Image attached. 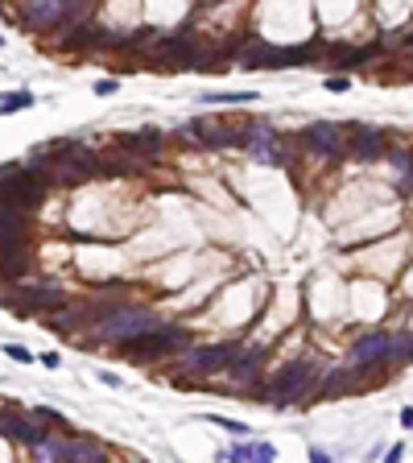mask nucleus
Here are the masks:
<instances>
[{"instance_id": "obj_18", "label": "nucleus", "mask_w": 413, "mask_h": 463, "mask_svg": "<svg viewBox=\"0 0 413 463\" xmlns=\"http://www.w3.org/2000/svg\"><path fill=\"white\" fill-rule=\"evenodd\" d=\"M99 174H141V161L128 153H103L99 157Z\"/></svg>"}, {"instance_id": "obj_5", "label": "nucleus", "mask_w": 413, "mask_h": 463, "mask_svg": "<svg viewBox=\"0 0 413 463\" xmlns=\"http://www.w3.org/2000/svg\"><path fill=\"white\" fill-rule=\"evenodd\" d=\"M232 360H236V344H211V348H194V352L182 360V368H186L190 377H211V373L232 368Z\"/></svg>"}, {"instance_id": "obj_1", "label": "nucleus", "mask_w": 413, "mask_h": 463, "mask_svg": "<svg viewBox=\"0 0 413 463\" xmlns=\"http://www.w3.org/2000/svg\"><path fill=\"white\" fill-rule=\"evenodd\" d=\"M157 327V315L145 311V306H128L120 302L116 311H108L103 319H95V335L99 339H112V344H128V339H141Z\"/></svg>"}, {"instance_id": "obj_21", "label": "nucleus", "mask_w": 413, "mask_h": 463, "mask_svg": "<svg viewBox=\"0 0 413 463\" xmlns=\"http://www.w3.org/2000/svg\"><path fill=\"white\" fill-rule=\"evenodd\" d=\"M356 153H360V157H381V132L364 128V132L356 137Z\"/></svg>"}, {"instance_id": "obj_33", "label": "nucleus", "mask_w": 413, "mask_h": 463, "mask_svg": "<svg viewBox=\"0 0 413 463\" xmlns=\"http://www.w3.org/2000/svg\"><path fill=\"white\" fill-rule=\"evenodd\" d=\"M327 91H347V79H327Z\"/></svg>"}, {"instance_id": "obj_4", "label": "nucleus", "mask_w": 413, "mask_h": 463, "mask_svg": "<svg viewBox=\"0 0 413 463\" xmlns=\"http://www.w3.org/2000/svg\"><path fill=\"white\" fill-rule=\"evenodd\" d=\"M190 344V335L182 331V327H153L149 335H141V339H128V344H120V352L124 356H165V352H178V348H186Z\"/></svg>"}, {"instance_id": "obj_24", "label": "nucleus", "mask_w": 413, "mask_h": 463, "mask_svg": "<svg viewBox=\"0 0 413 463\" xmlns=\"http://www.w3.org/2000/svg\"><path fill=\"white\" fill-rule=\"evenodd\" d=\"M256 95L252 91H232V95H207L203 104H252Z\"/></svg>"}, {"instance_id": "obj_15", "label": "nucleus", "mask_w": 413, "mask_h": 463, "mask_svg": "<svg viewBox=\"0 0 413 463\" xmlns=\"http://www.w3.org/2000/svg\"><path fill=\"white\" fill-rule=\"evenodd\" d=\"M25 311L21 315H29V311H54V306H62L66 298H62V290L58 286H25Z\"/></svg>"}, {"instance_id": "obj_13", "label": "nucleus", "mask_w": 413, "mask_h": 463, "mask_svg": "<svg viewBox=\"0 0 413 463\" xmlns=\"http://www.w3.org/2000/svg\"><path fill=\"white\" fill-rule=\"evenodd\" d=\"M58 455H62V463H103L108 460L95 439H70V443L58 447Z\"/></svg>"}, {"instance_id": "obj_31", "label": "nucleus", "mask_w": 413, "mask_h": 463, "mask_svg": "<svg viewBox=\"0 0 413 463\" xmlns=\"http://www.w3.org/2000/svg\"><path fill=\"white\" fill-rule=\"evenodd\" d=\"M401 455H405V447L397 443V447H389V455H385V463H401Z\"/></svg>"}, {"instance_id": "obj_34", "label": "nucleus", "mask_w": 413, "mask_h": 463, "mask_svg": "<svg viewBox=\"0 0 413 463\" xmlns=\"http://www.w3.org/2000/svg\"><path fill=\"white\" fill-rule=\"evenodd\" d=\"M310 463H331V460H327V451H319V447H310Z\"/></svg>"}, {"instance_id": "obj_26", "label": "nucleus", "mask_w": 413, "mask_h": 463, "mask_svg": "<svg viewBox=\"0 0 413 463\" xmlns=\"http://www.w3.org/2000/svg\"><path fill=\"white\" fill-rule=\"evenodd\" d=\"M248 451H252V460H256V463H273V460H277V451H273L269 443H256V447H248Z\"/></svg>"}, {"instance_id": "obj_23", "label": "nucleus", "mask_w": 413, "mask_h": 463, "mask_svg": "<svg viewBox=\"0 0 413 463\" xmlns=\"http://www.w3.org/2000/svg\"><path fill=\"white\" fill-rule=\"evenodd\" d=\"M33 104V95L29 91H17V95H4L0 99V112H21V108H29Z\"/></svg>"}, {"instance_id": "obj_10", "label": "nucleus", "mask_w": 413, "mask_h": 463, "mask_svg": "<svg viewBox=\"0 0 413 463\" xmlns=\"http://www.w3.org/2000/svg\"><path fill=\"white\" fill-rule=\"evenodd\" d=\"M25 21L33 29H54L66 21V0H33V4H25Z\"/></svg>"}, {"instance_id": "obj_30", "label": "nucleus", "mask_w": 413, "mask_h": 463, "mask_svg": "<svg viewBox=\"0 0 413 463\" xmlns=\"http://www.w3.org/2000/svg\"><path fill=\"white\" fill-rule=\"evenodd\" d=\"M116 91V79H103V83H95V95H112Z\"/></svg>"}, {"instance_id": "obj_16", "label": "nucleus", "mask_w": 413, "mask_h": 463, "mask_svg": "<svg viewBox=\"0 0 413 463\" xmlns=\"http://www.w3.org/2000/svg\"><path fill=\"white\" fill-rule=\"evenodd\" d=\"M29 273V248L21 244V248H4L0 253V277H25Z\"/></svg>"}, {"instance_id": "obj_27", "label": "nucleus", "mask_w": 413, "mask_h": 463, "mask_svg": "<svg viewBox=\"0 0 413 463\" xmlns=\"http://www.w3.org/2000/svg\"><path fill=\"white\" fill-rule=\"evenodd\" d=\"M215 426H223V431H232V435H248V426L244 422H232V418H211Z\"/></svg>"}, {"instance_id": "obj_14", "label": "nucleus", "mask_w": 413, "mask_h": 463, "mask_svg": "<svg viewBox=\"0 0 413 463\" xmlns=\"http://www.w3.org/2000/svg\"><path fill=\"white\" fill-rule=\"evenodd\" d=\"M120 145H124L128 157H137V153H141V157H157V153H161V132H153V128H145V132H128Z\"/></svg>"}, {"instance_id": "obj_8", "label": "nucleus", "mask_w": 413, "mask_h": 463, "mask_svg": "<svg viewBox=\"0 0 413 463\" xmlns=\"http://www.w3.org/2000/svg\"><path fill=\"white\" fill-rule=\"evenodd\" d=\"M306 145L314 149V153H323V157H343V132L335 128V124H310L306 128Z\"/></svg>"}, {"instance_id": "obj_6", "label": "nucleus", "mask_w": 413, "mask_h": 463, "mask_svg": "<svg viewBox=\"0 0 413 463\" xmlns=\"http://www.w3.org/2000/svg\"><path fill=\"white\" fill-rule=\"evenodd\" d=\"M0 435H8V439H17V443H29V447L46 443V431H41L33 418L17 414V410H4V414H0Z\"/></svg>"}, {"instance_id": "obj_22", "label": "nucleus", "mask_w": 413, "mask_h": 463, "mask_svg": "<svg viewBox=\"0 0 413 463\" xmlns=\"http://www.w3.org/2000/svg\"><path fill=\"white\" fill-rule=\"evenodd\" d=\"M58 447H62V443H50V439H46V443H37V447H33V463H58V460H62V455H58Z\"/></svg>"}, {"instance_id": "obj_28", "label": "nucleus", "mask_w": 413, "mask_h": 463, "mask_svg": "<svg viewBox=\"0 0 413 463\" xmlns=\"http://www.w3.org/2000/svg\"><path fill=\"white\" fill-rule=\"evenodd\" d=\"M4 356H12V360H21V364H29V360H33V352H25V348H17V344H8V348H4Z\"/></svg>"}, {"instance_id": "obj_17", "label": "nucleus", "mask_w": 413, "mask_h": 463, "mask_svg": "<svg viewBox=\"0 0 413 463\" xmlns=\"http://www.w3.org/2000/svg\"><path fill=\"white\" fill-rule=\"evenodd\" d=\"M261 360H265V352H248L244 360H232V381L236 385H248V381H256V373H261Z\"/></svg>"}, {"instance_id": "obj_29", "label": "nucleus", "mask_w": 413, "mask_h": 463, "mask_svg": "<svg viewBox=\"0 0 413 463\" xmlns=\"http://www.w3.org/2000/svg\"><path fill=\"white\" fill-rule=\"evenodd\" d=\"M33 414H37V418H46V422H58V426H62V414H54V410H46V406H37Z\"/></svg>"}, {"instance_id": "obj_19", "label": "nucleus", "mask_w": 413, "mask_h": 463, "mask_svg": "<svg viewBox=\"0 0 413 463\" xmlns=\"http://www.w3.org/2000/svg\"><path fill=\"white\" fill-rule=\"evenodd\" d=\"M87 315H91L87 302H74V306H66V311H54V315H50V327H58V331H74Z\"/></svg>"}, {"instance_id": "obj_9", "label": "nucleus", "mask_w": 413, "mask_h": 463, "mask_svg": "<svg viewBox=\"0 0 413 463\" xmlns=\"http://www.w3.org/2000/svg\"><path fill=\"white\" fill-rule=\"evenodd\" d=\"M385 356H389V335H385V331L360 335V339H356V348H352V364H364V368L385 364Z\"/></svg>"}, {"instance_id": "obj_7", "label": "nucleus", "mask_w": 413, "mask_h": 463, "mask_svg": "<svg viewBox=\"0 0 413 463\" xmlns=\"http://www.w3.org/2000/svg\"><path fill=\"white\" fill-rule=\"evenodd\" d=\"M186 132H194V141H203V145H244V137H240L232 124H223V120H211V116L194 120Z\"/></svg>"}, {"instance_id": "obj_32", "label": "nucleus", "mask_w": 413, "mask_h": 463, "mask_svg": "<svg viewBox=\"0 0 413 463\" xmlns=\"http://www.w3.org/2000/svg\"><path fill=\"white\" fill-rule=\"evenodd\" d=\"M252 460V451H248V447H240V451H232V463H248Z\"/></svg>"}, {"instance_id": "obj_35", "label": "nucleus", "mask_w": 413, "mask_h": 463, "mask_svg": "<svg viewBox=\"0 0 413 463\" xmlns=\"http://www.w3.org/2000/svg\"><path fill=\"white\" fill-rule=\"evenodd\" d=\"M0 41H4V37H0Z\"/></svg>"}, {"instance_id": "obj_11", "label": "nucleus", "mask_w": 413, "mask_h": 463, "mask_svg": "<svg viewBox=\"0 0 413 463\" xmlns=\"http://www.w3.org/2000/svg\"><path fill=\"white\" fill-rule=\"evenodd\" d=\"M157 54H161L165 66H190V62H194V41H190L186 33H174V37H161Z\"/></svg>"}, {"instance_id": "obj_20", "label": "nucleus", "mask_w": 413, "mask_h": 463, "mask_svg": "<svg viewBox=\"0 0 413 463\" xmlns=\"http://www.w3.org/2000/svg\"><path fill=\"white\" fill-rule=\"evenodd\" d=\"M410 348H413V339H410V331H397V335H389V356L385 360H410Z\"/></svg>"}, {"instance_id": "obj_25", "label": "nucleus", "mask_w": 413, "mask_h": 463, "mask_svg": "<svg viewBox=\"0 0 413 463\" xmlns=\"http://www.w3.org/2000/svg\"><path fill=\"white\" fill-rule=\"evenodd\" d=\"M347 385H352V381H347V368H339V373H335V377L323 385V393H327V397H335V393H343Z\"/></svg>"}, {"instance_id": "obj_2", "label": "nucleus", "mask_w": 413, "mask_h": 463, "mask_svg": "<svg viewBox=\"0 0 413 463\" xmlns=\"http://www.w3.org/2000/svg\"><path fill=\"white\" fill-rule=\"evenodd\" d=\"M314 364L310 360H294V364H285L269 385H265V402L269 406H294V402H302L306 393H310V385H314Z\"/></svg>"}, {"instance_id": "obj_3", "label": "nucleus", "mask_w": 413, "mask_h": 463, "mask_svg": "<svg viewBox=\"0 0 413 463\" xmlns=\"http://www.w3.org/2000/svg\"><path fill=\"white\" fill-rule=\"evenodd\" d=\"M46 199V186H37L21 166H0V203H8L12 211H37Z\"/></svg>"}, {"instance_id": "obj_12", "label": "nucleus", "mask_w": 413, "mask_h": 463, "mask_svg": "<svg viewBox=\"0 0 413 463\" xmlns=\"http://www.w3.org/2000/svg\"><path fill=\"white\" fill-rule=\"evenodd\" d=\"M25 244V215L12 211L8 203H0V253L4 248H21Z\"/></svg>"}]
</instances>
